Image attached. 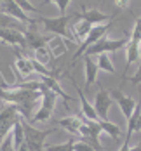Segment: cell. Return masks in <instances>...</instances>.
<instances>
[{
	"instance_id": "13",
	"label": "cell",
	"mask_w": 141,
	"mask_h": 151,
	"mask_svg": "<svg viewBox=\"0 0 141 151\" xmlns=\"http://www.w3.org/2000/svg\"><path fill=\"white\" fill-rule=\"evenodd\" d=\"M93 30V24L91 23H87V21H84V19H80L78 23H75L73 26H72V38H73V44H82V38H87V35H89V31Z\"/></svg>"
},
{
	"instance_id": "30",
	"label": "cell",
	"mask_w": 141,
	"mask_h": 151,
	"mask_svg": "<svg viewBox=\"0 0 141 151\" xmlns=\"http://www.w3.org/2000/svg\"><path fill=\"white\" fill-rule=\"evenodd\" d=\"M140 132H141V115L134 122V134H140Z\"/></svg>"
},
{
	"instance_id": "15",
	"label": "cell",
	"mask_w": 141,
	"mask_h": 151,
	"mask_svg": "<svg viewBox=\"0 0 141 151\" xmlns=\"http://www.w3.org/2000/svg\"><path fill=\"white\" fill-rule=\"evenodd\" d=\"M141 58V50H140V42H127L125 45V71L131 64L138 63Z\"/></svg>"
},
{
	"instance_id": "10",
	"label": "cell",
	"mask_w": 141,
	"mask_h": 151,
	"mask_svg": "<svg viewBox=\"0 0 141 151\" xmlns=\"http://www.w3.org/2000/svg\"><path fill=\"white\" fill-rule=\"evenodd\" d=\"M25 38H26V47H30L33 50L42 49V47H49V42L52 40V38H49V37H44L42 33H38V30H37L35 24H31L30 30L25 31Z\"/></svg>"
},
{
	"instance_id": "11",
	"label": "cell",
	"mask_w": 141,
	"mask_h": 151,
	"mask_svg": "<svg viewBox=\"0 0 141 151\" xmlns=\"http://www.w3.org/2000/svg\"><path fill=\"white\" fill-rule=\"evenodd\" d=\"M72 83H73V87L77 89V94H78V101H80V111H82V116L85 118V120H91V122H98L99 120V116H98V113H96V109H94V106L87 101V97L84 96V92L82 89L77 85V82L72 78Z\"/></svg>"
},
{
	"instance_id": "24",
	"label": "cell",
	"mask_w": 141,
	"mask_h": 151,
	"mask_svg": "<svg viewBox=\"0 0 141 151\" xmlns=\"http://www.w3.org/2000/svg\"><path fill=\"white\" fill-rule=\"evenodd\" d=\"M16 5H19L25 12H37L38 11V7H35L31 2H28V0H12Z\"/></svg>"
},
{
	"instance_id": "9",
	"label": "cell",
	"mask_w": 141,
	"mask_h": 151,
	"mask_svg": "<svg viewBox=\"0 0 141 151\" xmlns=\"http://www.w3.org/2000/svg\"><path fill=\"white\" fill-rule=\"evenodd\" d=\"M77 14L78 19H84V21H87V23H91V24H101V23H108L111 19H115L117 16H108L105 14V12H101V11H98V9H87V7H84L82 5V11L80 12H75Z\"/></svg>"
},
{
	"instance_id": "2",
	"label": "cell",
	"mask_w": 141,
	"mask_h": 151,
	"mask_svg": "<svg viewBox=\"0 0 141 151\" xmlns=\"http://www.w3.org/2000/svg\"><path fill=\"white\" fill-rule=\"evenodd\" d=\"M127 38H106L103 37L101 40H98L94 45H91L85 52L84 56H98V54H108V52H117L120 49H124L127 45Z\"/></svg>"
},
{
	"instance_id": "21",
	"label": "cell",
	"mask_w": 141,
	"mask_h": 151,
	"mask_svg": "<svg viewBox=\"0 0 141 151\" xmlns=\"http://www.w3.org/2000/svg\"><path fill=\"white\" fill-rule=\"evenodd\" d=\"M51 116H52V111H51V109H46V108L38 106V108H37V111H35V113H33V116H31L30 123H37V122H47Z\"/></svg>"
},
{
	"instance_id": "1",
	"label": "cell",
	"mask_w": 141,
	"mask_h": 151,
	"mask_svg": "<svg viewBox=\"0 0 141 151\" xmlns=\"http://www.w3.org/2000/svg\"><path fill=\"white\" fill-rule=\"evenodd\" d=\"M72 17H77V14H75V12H70V14L66 12V14H61V16H58V17H46V16H40V17H37L35 21H37V24H42L46 31L56 35V37L70 38V42H73L72 33L68 31V23H70Z\"/></svg>"
},
{
	"instance_id": "33",
	"label": "cell",
	"mask_w": 141,
	"mask_h": 151,
	"mask_svg": "<svg viewBox=\"0 0 141 151\" xmlns=\"http://www.w3.org/2000/svg\"><path fill=\"white\" fill-rule=\"evenodd\" d=\"M129 151H141V146H140V142L134 146V148H129Z\"/></svg>"
},
{
	"instance_id": "31",
	"label": "cell",
	"mask_w": 141,
	"mask_h": 151,
	"mask_svg": "<svg viewBox=\"0 0 141 151\" xmlns=\"http://www.w3.org/2000/svg\"><path fill=\"white\" fill-rule=\"evenodd\" d=\"M47 4H58V0H44V2H42V5H47ZM42 5H40V7H42ZM40 7H38V9H40Z\"/></svg>"
},
{
	"instance_id": "7",
	"label": "cell",
	"mask_w": 141,
	"mask_h": 151,
	"mask_svg": "<svg viewBox=\"0 0 141 151\" xmlns=\"http://www.w3.org/2000/svg\"><path fill=\"white\" fill-rule=\"evenodd\" d=\"M0 40L7 45L17 47V49H25L26 47V38H25V31L19 28H0Z\"/></svg>"
},
{
	"instance_id": "28",
	"label": "cell",
	"mask_w": 141,
	"mask_h": 151,
	"mask_svg": "<svg viewBox=\"0 0 141 151\" xmlns=\"http://www.w3.org/2000/svg\"><path fill=\"white\" fill-rule=\"evenodd\" d=\"M113 4L119 11H129L131 9V0H113Z\"/></svg>"
},
{
	"instance_id": "6",
	"label": "cell",
	"mask_w": 141,
	"mask_h": 151,
	"mask_svg": "<svg viewBox=\"0 0 141 151\" xmlns=\"http://www.w3.org/2000/svg\"><path fill=\"white\" fill-rule=\"evenodd\" d=\"M0 12H4L5 16L17 19L19 23H25V24H37V21L28 16V12H25L19 5H16L12 0H2L0 2Z\"/></svg>"
},
{
	"instance_id": "25",
	"label": "cell",
	"mask_w": 141,
	"mask_h": 151,
	"mask_svg": "<svg viewBox=\"0 0 141 151\" xmlns=\"http://www.w3.org/2000/svg\"><path fill=\"white\" fill-rule=\"evenodd\" d=\"M73 151H98V150H94L93 146H91L89 142H85V141H78V139H75Z\"/></svg>"
},
{
	"instance_id": "18",
	"label": "cell",
	"mask_w": 141,
	"mask_h": 151,
	"mask_svg": "<svg viewBox=\"0 0 141 151\" xmlns=\"http://www.w3.org/2000/svg\"><path fill=\"white\" fill-rule=\"evenodd\" d=\"M16 70L21 73V76H28L33 73V66H31V59L28 58H25L23 54H17V58H16V63H14Z\"/></svg>"
},
{
	"instance_id": "29",
	"label": "cell",
	"mask_w": 141,
	"mask_h": 151,
	"mask_svg": "<svg viewBox=\"0 0 141 151\" xmlns=\"http://www.w3.org/2000/svg\"><path fill=\"white\" fill-rule=\"evenodd\" d=\"M125 80H127V82H131L132 85H136L138 82L141 83V64L138 66V70H136V73H134L132 76H131V78H124V82H125Z\"/></svg>"
},
{
	"instance_id": "35",
	"label": "cell",
	"mask_w": 141,
	"mask_h": 151,
	"mask_svg": "<svg viewBox=\"0 0 141 151\" xmlns=\"http://www.w3.org/2000/svg\"><path fill=\"white\" fill-rule=\"evenodd\" d=\"M0 2H2V0H0Z\"/></svg>"
},
{
	"instance_id": "17",
	"label": "cell",
	"mask_w": 141,
	"mask_h": 151,
	"mask_svg": "<svg viewBox=\"0 0 141 151\" xmlns=\"http://www.w3.org/2000/svg\"><path fill=\"white\" fill-rule=\"evenodd\" d=\"M11 136H12V142H14V150L17 151L21 148V144L25 142V129H23V116H19L14 122V127L11 130Z\"/></svg>"
},
{
	"instance_id": "8",
	"label": "cell",
	"mask_w": 141,
	"mask_h": 151,
	"mask_svg": "<svg viewBox=\"0 0 141 151\" xmlns=\"http://www.w3.org/2000/svg\"><path fill=\"white\" fill-rule=\"evenodd\" d=\"M110 96H111V99H115V101L119 103V108H120L122 115L125 116V120H129L131 115H132V111H134V108H136V104H138V103L134 101V97H131V96L124 94L120 89H113V91H110Z\"/></svg>"
},
{
	"instance_id": "27",
	"label": "cell",
	"mask_w": 141,
	"mask_h": 151,
	"mask_svg": "<svg viewBox=\"0 0 141 151\" xmlns=\"http://www.w3.org/2000/svg\"><path fill=\"white\" fill-rule=\"evenodd\" d=\"M129 40L131 42H141V17L136 19V26H134V31H132Z\"/></svg>"
},
{
	"instance_id": "12",
	"label": "cell",
	"mask_w": 141,
	"mask_h": 151,
	"mask_svg": "<svg viewBox=\"0 0 141 151\" xmlns=\"http://www.w3.org/2000/svg\"><path fill=\"white\" fill-rule=\"evenodd\" d=\"M84 58V70H85V91H89V87L93 85L98 78L99 73V68L96 64V61L91 56H82Z\"/></svg>"
},
{
	"instance_id": "16",
	"label": "cell",
	"mask_w": 141,
	"mask_h": 151,
	"mask_svg": "<svg viewBox=\"0 0 141 151\" xmlns=\"http://www.w3.org/2000/svg\"><path fill=\"white\" fill-rule=\"evenodd\" d=\"M40 76H42V75H40ZM42 83L46 85L47 89H51L52 92H56V96H61L63 99H64V104H68V101H73V97L66 96V92L61 89V85H59V80H58V78H52V76H42Z\"/></svg>"
},
{
	"instance_id": "3",
	"label": "cell",
	"mask_w": 141,
	"mask_h": 151,
	"mask_svg": "<svg viewBox=\"0 0 141 151\" xmlns=\"http://www.w3.org/2000/svg\"><path fill=\"white\" fill-rule=\"evenodd\" d=\"M111 23H113V19L111 21H108V23H105V24H98V26H93V30L89 31V35H87V38L78 45V50L73 54V61H72V64L75 63V61L78 59V58H82L84 56V52L89 49L91 45H94L98 40H101L106 33H108V30L111 28Z\"/></svg>"
},
{
	"instance_id": "20",
	"label": "cell",
	"mask_w": 141,
	"mask_h": 151,
	"mask_svg": "<svg viewBox=\"0 0 141 151\" xmlns=\"http://www.w3.org/2000/svg\"><path fill=\"white\" fill-rule=\"evenodd\" d=\"M96 64H98L99 70H103V71H106V73H111V75L115 73V66H113V63H111L108 54H99Z\"/></svg>"
},
{
	"instance_id": "19",
	"label": "cell",
	"mask_w": 141,
	"mask_h": 151,
	"mask_svg": "<svg viewBox=\"0 0 141 151\" xmlns=\"http://www.w3.org/2000/svg\"><path fill=\"white\" fill-rule=\"evenodd\" d=\"M99 127H101V132L108 134V136L113 137L115 141L122 136V129H120L117 123H111L110 120H99Z\"/></svg>"
},
{
	"instance_id": "32",
	"label": "cell",
	"mask_w": 141,
	"mask_h": 151,
	"mask_svg": "<svg viewBox=\"0 0 141 151\" xmlns=\"http://www.w3.org/2000/svg\"><path fill=\"white\" fill-rule=\"evenodd\" d=\"M119 151H129V142H124L122 146H120V150Z\"/></svg>"
},
{
	"instance_id": "23",
	"label": "cell",
	"mask_w": 141,
	"mask_h": 151,
	"mask_svg": "<svg viewBox=\"0 0 141 151\" xmlns=\"http://www.w3.org/2000/svg\"><path fill=\"white\" fill-rule=\"evenodd\" d=\"M49 58H54V54L51 52L49 47H42V49H37V50H35V58H33V59H37L40 64L46 66L47 63H49Z\"/></svg>"
},
{
	"instance_id": "34",
	"label": "cell",
	"mask_w": 141,
	"mask_h": 151,
	"mask_svg": "<svg viewBox=\"0 0 141 151\" xmlns=\"http://www.w3.org/2000/svg\"><path fill=\"white\" fill-rule=\"evenodd\" d=\"M140 146H141V141H140Z\"/></svg>"
},
{
	"instance_id": "14",
	"label": "cell",
	"mask_w": 141,
	"mask_h": 151,
	"mask_svg": "<svg viewBox=\"0 0 141 151\" xmlns=\"http://www.w3.org/2000/svg\"><path fill=\"white\" fill-rule=\"evenodd\" d=\"M82 122H84L82 116H64L61 120H58V125L64 129L66 132H70L73 137H78V129H80Z\"/></svg>"
},
{
	"instance_id": "22",
	"label": "cell",
	"mask_w": 141,
	"mask_h": 151,
	"mask_svg": "<svg viewBox=\"0 0 141 151\" xmlns=\"http://www.w3.org/2000/svg\"><path fill=\"white\" fill-rule=\"evenodd\" d=\"M75 139L77 137H70V141L61 142V144H49V146H46V151H73Z\"/></svg>"
},
{
	"instance_id": "26",
	"label": "cell",
	"mask_w": 141,
	"mask_h": 151,
	"mask_svg": "<svg viewBox=\"0 0 141 151\" xmlns=\"http://www.w3.org/2000/svg\"><path fill=\"white\" fill-rule=\"evenodd\" d=\"M0 151H16L14 150V142H12V136H11V134H7L5 139L2 141V144H0Z\"/></svg>"
},
{
	"instance_id": "4",
	"label": "cell",
	"mask_w": 141,
	"mask_h": 151,
	"mask_svg": "<svg viewBox=\"0 0 141 151\" xmlns=\"http://www.w3.org/2000/svg\"><path fill=\"white\" fill-rule=\"evenodd\" d=\"M98 85H99V91L96 92V96H94V109H96V113H98V116H99V120H108V113H110V108L113 104V99H111V96H110V92L98 82Z\"/></svg>"
},
{
	"instance_id": "5",
	"label": "cell",
	"mask_w": 141,
	"mask_h": 151,
	"mask_svg": "<svg viewBox=\"0 0 141 151\" xmlns=\"http://www.w3.org/2000/svg\"><path fill=\"white\" fill-rule=\"evenodd\" d=\"M23 129H25V142H31L37 146H44L46 139L52 134H56L58 129H47V130H38L35 127H31L30 122H26L23 118ZM46 148V146H44Z\"/></svg>"
}]
</instances>
